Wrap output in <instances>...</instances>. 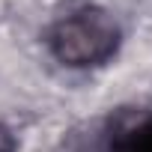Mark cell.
Returning a JSON list of instances; mask_svg holds the SVG:
<instances>
[{
    "label": "cell",
    "instance_id": "cell-1",
    "mask_svg": "<svg viewBox=\"0 0 152 152\" xmlns=\"http://www.w3.org/2000/svg\"><path fill=\"white\" fill-rule=\"evenodd\" d=\"M51 57L66 69L104 66L122 42L119 21L102 6H81L57 18L45 36Z\"/></svg>",
    "mask_w": 152,
    "mask_h": 152
},
{
    "label": "cell",
    "instance_id": "cell-2",
    "mask_svg": "<svg viewBox=\"0 0 152 152\" xmlns=\"http://www.w3.org/2000/svg\"><path fill=\"white\" fill-rule=\"evenodd\" d=\"M102 152H152V110H116L102 128Z\"/></svg>",
    "mask_w": 152,
    "mask_h": 152
},
{
    "label": "cell",
    "instance_id": "cell-3",
    "mask_svg": "<svg viewBox=\"0 0 152 152\" xmlns=\"http://www.w3.org/2000/svg\"><path fill=\"white\" fill-rule=\"evenodd\" d=\"M0 152H18V140H15L12 128L3 122H0Z\"/></svg>",
    "mask_w": 152,
    "mask_h": 152
}]
</instances>
